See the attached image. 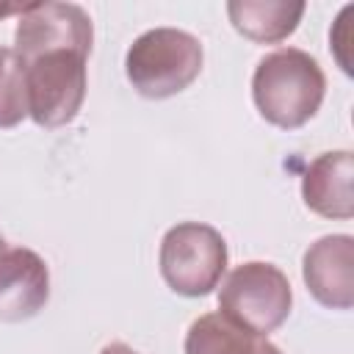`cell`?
Segmentation results:
<instances>
[{"mask_svg": "<svg viewBox=\"0 0 354 354\" xmlns=\"http://www.w3.org/2000/svg\"><path fill=\"white\" fill-rule=\"evenodd\" d=\"M6 252V241H3V235H0V254Z\"/></svg>", "mask_w": 354, "mask_h": 354, "instance_id": "17", "label": "cell"}, {"mask_svg": "<svg viewBox=\"0 0 354 354\" xmlns=\"http://www.w3.org/2000/svg\"><path fill=\"white\" fill-rule=\"evenodd\" d=\"M254 354H282V351H279L274 343H268V340H263V337H260V343H257Z\"/></svg>", "mask_w": 354, "mask_h": 354, "instance_id": "16", "label": "cell"}, {"mask_svg": "<svg viewBox=\"0 0 354 354\" xmlns=\"http://www.w3.org/2000/svg\"><path fill=\"white\" fill-rule=\"evenodd\" d=\"M25 6H28V3H3V6H0V19L8 17V14H22Z\"/></svg>", "mask_w": 354, "mask_h": 354, "instance_id": "15", "label": "cell"}, {"mask_svg": "<svg viewBox=\"0 0 354 354\" xmlns=\"http://www.w3.org/2000/svg\"><path fill=\"white\" fill-rule=\"evenodd\" d=\"M354 158L348 149H335L318 155L301 177L304 205L324 218H351L354 216Z\"/></svg>", "mask_w": 354, "mask_h": 354, "instance_id": "9", "label": "cell"}, {"mask_svg": "<svg viewBox=\"0 0 354 354\" xmlns=\"http://www.w3.org/2000/svg\"><path fill=\"white\" fill-rule=\"evenodd\" d=\"M260 337L221 313L199 315L185 332V354H254Z\"/></svg>", "mask_w": 354, "mask_h": 354, "instance_id": "11", "label": "cell"}, {"mask_svg": "<svg viewBox=\"0 0 354 354\" xmlns=\"http://www.w3.org/2000/svg\"><path fill=\"white\" fill-rule=\"evenodd\" d=\"M326 94V77L318 61L299 50L282 47L260 58L252 75V100L260 116L282 130L307 124Z\"/></svg>", "mask_w": 354, "mask_h": 354, "instance_id": "1", "label": "cell"}, {"mask_svg": "<svg viewBox=\"0 0 354 354\" xmlns=\"http://www.w3.org/2000/svg\"><path fill=\"white\" fill-rule=\"evenodd\" d=\"M160 277L166 285L188 299L207 296L218 288L227 271V241L202 221H180L166 230L158 252Z\"/></svg>", "mask_w": 354, "mask_h": 354, "instance_id": "4", "label": "cell"}, {"mask_svg": "<svg viewBox=\"0 0 354 354\" xmlns=\"http://www.w3.org/2000/svg\"><path fill=\"white\" fill-rule=\"evenodd\" d=\"M202 44L180 28H152L141 33L127 55L124 72L130 86L147 100H166L185 91L202 72Z\"/></svg>", "mask_w": 354, "mask_h": 354, "instance_id": "2", "label": "cell"}, {"mask_svg": "<svg viewBox=\"0 0 354 354\" xmlns=\"http://www.w3.org/2000/svg\"><path fill=\"white\" fill-rule=\"evenodd\" d=\"M28 116V64L14 47H0V130Z\"/></svg>", "mask_w": 354, "mask_h": 354, "instance_id": "12", "label": "cell"}, {"mask_svg": "<svg viewBox=\"0 0 354 354\" xmlns=\"http://www.w3.org/2000/svg\"><path fill=\"white\" fill-rule=\"evenodd\" d=\"M50 299L47 263L25 246L0 254V321L19 324L33 318Z\"/></svg>", "mask_w": 354, "mask_h": 354, "instance_id": "8", "label": "cell"}, {"mask_svg": "<svg viewBox=\"0 0 354 354\" xmlns=\"http://www.w3.org/2000/svg\"><path fill=\"white\" fill-rule=\"evenodd\" d=\"M301 277L313 299L329 310L354 307V238L324 235L304 252Z\"/></svg>", "mask_w": 354, "mask_h": 354, "instance_id": "7", "label": "cell"}, {"mask_svg": "<svg viewBox=\"0 0 354 354\" xmlns=\"http://www.w3.org/2000/svg\"><path fill=\"white\" fill-rule=\"evenodd\" d=\"M290 304L293 293L288 277L282 268L263 260L235 266L218 290V313L257 337L277 332L288 321Z\"/></svg>", "mask_w": 354, "mask_h": 354, "instance_id": "3", "label": "cell"}, {"mask_svg": "<svg viewBox=\"0 0 354 354\" xmlns=\"http://www.w3.org/2000/svg\"><path fill=\"white\" fill-rule=\"evenodd\" d=\"M91 41V17L75 3H28L14 30V50L25 64L55 50H69L88 58Z\"/></svg>", "mask_w": 354, "mask_h": 354, "instance_id": "6", "label": "cell"}, {"mask_svg": "<svg viewBox=\"0 0 354 354\" xmlns=\"http://www.w3.org/2000/svg\"><path fill=\"white\" fill-rule=\"evenodd\" d=\"M227 14L232 28L257 44H277L288 39L304 14L301 0H230Z\"/></svg>", "mask_w": 354, "mask_h": 354, "instance_id": "10", "label": "cell"}, {"mask_svg": "<svg viewBox=\"0 0 354 354\" xmlns=\"http://www.w3.org/2000/svg\"><path fill=\"white\" fill-rule=\"evenodd\" d=\"M351 11H354V6H346V8L340 11L337 22H335V30L329 33L332 53H335V58H337V64L343 66V72H346V75H351V72H354V66H351V61H348V55H346V50L351 47V44H348V41H351V22H348Z\"/></svg>", "mask_w": 354, "mask_h": 354, "instance_id": "13", "label": "cell"}, {"mask_svg": "<svg viewBox=\"0 0 354 354\" xmlns=\"http://www.w3.org/2000/svg\"><path fill=\"white\" fill-rule=\"evenodd\" d=\"M86 100V58L55 50L28 64V116L39 127L69 124Z\"/></svg>", "mask_w": 354, "mask_h": 354, "instance_id": "5", "label": "cell"}, {"mask_svg": "<svg viewBox=\"0 0 354 354\" xmlns=\"http://www.w3.org/2000/svg\"><path fill=\"white\" fill-rule=\"evenodd\" d=\"M100 354H138V351H136V348H130L127 343H108Z\"/></svg>", "mask_w": 354, "mask_h": 354, "instance_id": "14", "label": "cell"}]
</instances>
